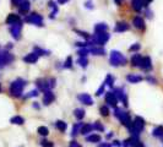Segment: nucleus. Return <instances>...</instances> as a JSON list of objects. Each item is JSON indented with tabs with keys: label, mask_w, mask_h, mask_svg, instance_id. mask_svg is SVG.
Segmentation results:
<instances>
[{
	"label": "nucleus",
	"mask_w": 163,
	"mask_h": 147,
	"mask_svg": "<svg viewBox=\"0 0 163 147\" xmlns=\"http://www.w3.org/2000/svg\"><path fill=\"white\" fill-rule=\"evenodd\" d=\"M74 115H75V118L77 120H82L85 118V110L81 109V108H77V109L74 110Z\"/></svg>",
	"instance_id": "nucleus-25"
},
{
	"label": "nucleus",
	"mask_w": 163,
	"mask_h": 147,
	"mask_svg": "<svg viewBox=\"0 0 163 147\" xmlns=\"http://www.w3.org/2000/svg\"><path fill=\"white\" fill-rule=\"evenodd\" d=\"M88 53H90V49H87V48H82V49H80V50L77 52V54H79L80 56H87Z\"/></svg>",
	"instance_id": "nucleus-40"
},
{
	"label": "nucleus",
	"mask_w": 163,
	"mask_h": 147,
	"mask_svg": "<svg viewBox=\"0 0 163 147\" xmlns=\"http://www.w3.org/2000/svg\"><path fill=\"white\" fill-rule=\"evenodd\" d=\"M77 98H79V101H80L82 104H86V105H92V104H93V99H92L91 96L87 95V93H82V95L77 96Z\"/></svg>",
	"instance_id": "nucleus-15"
},
{
	"label": "nucleus",
	"mask_w": 163,
	"mask_h": 147,
	"mask_svg": "<svg viewBox=\"0 0 163 147\" xmlns=\"http://www.w3.org/2000/svg\"><path fill=\"white\" fill-rule=\"evenodd\" d=\"M20 21H21V17H20V15H16V14H10L6 17V23L8 25H14V23H17Z\"/></svg>",
	"instance_id": "nucleus-18"
},
{
	"label": "nucleus",
	"mask_w": 163,
	"mask_h": 147,
	"mask_svg": "<svg viewBox=\"0 0 163 147\" xmlns=\"http://www.w3.org/2000/svg\"><path fill=\"white\" fill-rule=\"evenodd\" d=\"M152 135L155 137H163V126H157L156 129H153Z\"/></svg>",
	"instance_id": "nucleus-31"
},
{
	"label": "nucleus",
	"mask_w": 163,
	"mask_h": 147,
	"mask_svg": "<svg viewBox=\"0 0 163 147\" xmlns=\"http://www.w3.org/2000/svg\"><path fill=\"white\" fill-rule=\"evenodd\" d=\"M86 140L88 142H92V143H97V142H101V136L97 135V134H93V135H88L86 137Z\"/></svg>",
	"instance_id": "nucleus-27"
},
{
	"label": "nucleus",
	"mask_w": 163,
	"mask_h": 147,
	"mask_svg": "<svg viewBox=\"0 0 163 147\" xmlns=\"http://www.w3.org/2000/svg\"><path fill=\"white\" fill-rule=\"evenodd\" d=\"M49 8L52 9V14H50V18H54L55 17V15L58 14V6L55 5V3L54 2H49Z\"/></svg>",
	"instance_id": "nucleus-28"
},
{
	"label": "nucleus",
	"mask_w": 163,
	"mask_h": 147,
	"mask_svg": "<svg viewBox=\"0 0 163 147\" xmlns=\"http://www.w3.org/2000/svg\"><path fill=\"white\" fill-rule=\"evenodd\" d=\"M100 112H101V114H102L103 116H108V115H109V108H108L107 105H102V107L100 108Z\"/></svg>",
	"instance_id": "nucleus-37"
},
{
	"label": "nucleus",
	"mask_w": 163,
	"mask_h": 147,
	"mask_svg": "<svg viewBox=\"0 0 163 147\" xmlns=\"http://www.w3.org/2000/svg\"><path fill=\"white\" fill-rule=\"evenodd\" d=\"M55 128L58 130H60L61 132H64L65 130H66V128H68V124L65 122H63V120H58V122H55Z\"/></svg>",
	"instance_id": "nucleus-26"
},
{
	"label": "nucleus",
	"mask_w": 163,
	"mask_h": 147,
	"mask_svg": "<svg viewBox=\"0 0 163 147\" xmlns=\"http://www.w3.org/2000/svg\"><path fill=\"white\" fill-rule=\"evenodd\" d=\"M85 6H86V8H88V9H92V8H93V5H92V2H91V0H88V2H86Z\"/></svg>",
	"instance_id": "nucleus-47"
},
{
	"label": "nucleus",
	"mask_w": 163,
	"mask_h": 147,
	"mask_svg": "<svg viewBox=\"0 0 163 147\" xmlns=\"http://www.w3.org/2000/svg\"><path fill=\"white\" fill-rule=\"evenodd\" d=\"M145 128V120L141 116H136L134 122H133V126L129 129V131L131 132V135H139Z\"/></svg>",
	"instance_id": "nucleus-3"
},
{
	"label": "nucleus",
	"mask_w": 163,
	"mask_h": 147,
	"mask_svg": "<svg viewBox=\"0 0 163 147\" xmlns=\"http://www.w3.org/2000/svg\"><path fill=\"white\" fill-rule=\"evenodd\" d=\"M19 8V12L20 14H26L29 11V8H31V3L28 0H23V2L17 6Z\"/></svg>",
	"instance_id": "nucleus-16"
},
{
	"label": "nucleus",
	"mask_w": 163,
	"mask_h": 147,
	"mask_svg": "<svg viewBox=\"0 0 163 147\" xmlns=\"http://www.w3.org/2000/svg\"><path fill=\"white\" fill-rule=\"evenodd\" d=\"M36 85H37V87H38V90H41V91H43V92H46V91L50 90L48 80L39 79V80H37V81H36Z\"/></svg>",
	"instance_id": "nucleus-12"
},
{
	"label": "nucleus",
	"mask_w": 163,
	"mask_h": 147,
	"mask_svg": "<svg viewBox=\"0 0 163 147\" xmlns=\"http://www.w3.org/2000/svg\"><path fill=\"white\" fill-rule=\"evenodd\" d=\"M14 62V55L8 50H0V68L11 64Z\"/></svg>",
	"instance_id": "nucleus-5"
},
{
	"label": "nucleus",
	"mask_w": 163,
	"mask_h": 147,
	"mask_svg": "<svg viewBox=\"0 0 163 147\" xmlns=\"http://www.w3.org/2000/svg\"><path fill=\"white\" fill-rule=\"evenodd\" d=\"M69 147H81V146H80V145H79V143H77L76 141H71V142H70V146H69Z\"/></svg>",
	"instance_id": "nucleus-46"
},
{
	"label": "nucleus",
	"mask_w": 163,
	"mask_h": 147,
	"mask_svg": "<svg viewBox=\"0 0 163 147\" xmlns=\"http://www.w3.org/2000/svg\"><path fill=\"white\" fill-rule=\"evenodd\" d=\"M0 92H2V83H0Z\"/></svg>",
	"instance_id": "nucleus-55"
},
{
	"label": "nucleus",
	"mask_w": 163,
	"mask_h": 147,
	"mask_svg": "<svg viewBox=\"0 0 163 147\" xmlns=\"http://www.w3.org/2000/svg\"><path fill=\"white\" fill-rule=\"evenodd\" d=\"M22 2H23V0H11V3H12V5H14V6H19Z\"/></svg>",
	"instance_id": "nucleus-45"
},
{
	"label": "nucleus",
	"mask_w": 163,
	"mask_h": 147,
	"mask_svg": "<svg viewBox=\"0 0 163 147\" xmlns=\"http://www.w3.org/2000/svg\"><path fill=\"white\" fill-rule=\"evenodd\" d=\"M76 33H80L83 38H86V39H90L91 38V36L88 35V33H86V32H82V31H77V29H76Z\"/></svg>",
	"instance_id": "nucleus-44"
},
{
	"label": "nucleus",
	"mask_w": 163,
	"mask_h": 147,
	"mask_svg": "<svg viewBox=\"0 0 163 147\" xmlns=\"http://www.w3.org/2000/svg\"><path fill=\"white\" fill-rule=\"evenodd\" d=\"M37 132H38L41 136H48L49 130H48V128H47V126H39V128H38V130H37Z\"/></svg>",
	"instance_id": "nucleus-33"
},
{
	"label": "nucleus",
	"mask_w": 163,
	"mask_h": 147,
	"mask_svg": "<svg viewBox=\"0 0 163 147\" xmlns=\"http://www.w3.org/2000/svg\"><path fill=\"white\" fill-rule=\"evenodd\" d=\"M140 47H141V45H140L139 43H135V44H133L131 47L129 48V50H130V52H138V50L140 49Z\"/></svg>",
	"instance_id": "nucleus-41"
},
{
	"label": "nucleus",
	"mask_w": 163,
	"mask_h": 147,
	"mask_svg": "<svg viewBox=\"0 0 163 147\" xmlns=\"http://www.w3.org/2000/svg\"><path fill=\"white\" fill-rule=\"evenodd\" d=\"M12 124H15V125H22L23 123H25V119L22 116H20V115H15V116H12L11 118V120H10Z\"/></svg>",
	"instance_id": "nucleus-24"
},
{
	"label": "nucleus",
	"mask_w": 163,
	"mask_h": 147,
	"mask_svg": "<svg viewBox=\"0 0 163 147\" xmlns=\"http://www.w3.org/2000/svg\"><path fill=\"white\" fill-rule=\"evenodd\" d=\"M142 58L144 56H141L140 54H134L133 55V58H131V65L133 66H139L140 68V65H141V62H142Z\"/></svg>",
	"instance_id": "nucleus-21"
},
{
	"label": "nucleus",
	"mask_w": 163,
	"mask_h": 147,
	"mask_svg": "<svg viewBox=\"0 0 163 147\" xmlns=\"http://www.w3.org/2000/svg\"><path fill=\"white\" fill-rule=\"evenodd\" d=\"M64 68L65 69H71L73 68V58L71 56L66 58V60H65V63H64Z\"/></svg>",
	"instance_id": "nucleus-34"
},
{
	"label": "nucleus",
	"mask_w": 163,
	"mask_h": 147,
	"mask_svg": "<svg viewBox=\"0 0 163 147\" xmlns=\"http://www.w3.org/2000/svg\"><path fill=\"white\" fill-rule=\"evenodd\" d=\"M109 62L113 66H121V65H126L127 59L118 50H112L110 52V59Z\"/></svg>",
	"instance_id": "nucleus-2"
},
{
	"label": "nucleus",
	"mask_w": 163,
	"mask_h": 147,
	"mask_svg": "<svg viewBox=\"0 0 163 147\" xmlns=\"http://www.w3.org/2000/svg\"><path fill=\"white\" fill-rule=\"evenodd\" d=\"M134 147H145V145H144V143H142L141 141H139V142H138V143H136V145H135Z\"/></svg>",
	"instance_id": "nucleus-49"
},
{
	"label": "nucleus",
	"mask_w": 163,
	"mask_h": 147,
	"mask_svg": "<svg viewBox=\"0 0 163 147\" xmlns=\"http://www.w3.org/2000/svg\"><path fill=\"white\" fill-rule=\"evenodd\" d=\"M38 58H39V55H38L36 52H32V53L27 54V55L23 58V62H25V63H28V64H35V63L38 60Z\"/></svg>",
	"instance_id": "nucleus-11"
},
{
	"label": "nucleus",
	"mask_w": 163,
	"mask_h": 147,
	"mask_svg": "<svg viewBox=\"0 0 163 147\" xmlns=\"http://www.w3.org/2000/svg\"><path fill=\"white\" fill-rule=\"evenodd\" d=\"M38 96V91H31L27 96H26V98H31V97H37Z\"/></svg>",
	"instance_id": "nucleus-43"
},
{
	"label": "nucleus",
	"mask_w": 163,
	"mask_h": 147,
	"mask_svg": "<svg viewBox=\"0 0 163 147\" xmlns=\"http://www.w3.org/2000/svg\"><path fill=\"white\" fill-rule=\"evenodd\" d=\"M100 147H112V145H109V143H102V145H100Z\"/></svg>",
	"instance_id": "nucleus-52"
},
{
	"label": "nucleus",
	"mask_w": 163,
	"mask_h": 147,
	"mask_svg": "<svg viewBox=\"0 0 163 147\" xmlns=\"http://www.w3.org/2000/svg\"><path fill=\"white\" fill-rule=\"evenodd\" d=\"M129 28H130V26H129L126 22L120 21V22H118V23L115 25L114 31H115V32H125V31H127Z\"/></svg>",
	"instance_id": "nucleus-17"
},
{
	"label": "nucleus",
	"mask_w": 163,
	"mask_h": 147,
	"mask_svg": "<svg viewBox=\"0 0 163 147\" xmlns=\"http://www.w3.org/2000/svg\"><path fill=\"white\" fill-rule=\"evenodd\" d=\"M77 64H80L81 68H87V65H88V59H87V56H80L79 60H77Z\"/></svg>",
	"instance_id": "nucleus-32"
},
{
	"label": "nucleus",
	"mask_w": 163,
	"mask_h": 147,
	"mask_svg": "<svg viewBox=\"0 0 163 147\" xmlns=\"http://www.w3.org/2000/svg\"><path fill=\"white\" fill-rule=\"evenodd\" d=\"M110 38L109 33L108 32H98V33H96L93 37H92V43L94 45H103L106 42H108Z\"/></svg>",
	"instance_id": "nucleus-4"
},
{
	"label": "nucleus",
	"mask_w": 163,
	"mask_h": 147,
	"mask_svg": "<svg viewBox=\"0 0 163 147\" xmlns=\"http://www.w3.org/2000/svg\"><path fill=\"white\" fill-rule=\"evenodd\" d=\"M123 2H124V0H114V3H115L117 5H121V4H123Z\"/></svg>",
	"instance_id": "nucleus-50"
},
{
	"label": "nucleus",
	"mask_w": 163,
	"mask_h": 147,
	"mask_svg": "<svg viewBox=\"0 0 163 147\" xmlns=\"http://www.w3.org/2000/svg\"><path fill=\"white\" fill-rule=\"evenodd\" d=\"M126 80L130 82V83H138V82H141L144 79L140 76V75H135V74H130L126 76Z\"/></svg>",
	"instance_id": "nucleus-20"
},
{
	"label": "nucleus",
	"mask_w": 163,
	"mask_h": 147,
	"mask_svg": "<svg viewBox=\"0 0 163 147\" xmlns=\"http://www.w3.org/2000/svg\"><path fill=\"white\" fill-rule=\"evenodd\" d=\"M123 147H130V146H129V142H127V140H125V141H124V143H123Z\"/></svg>",
	"instance_id": "nucleus-53"
},
{
	"label": "nucleus",
	"mask_w": 163,
	"mask_h": 147,
	"mask_svg": "<svg viewBox=\"0 0 163 147\" xmlns=\"http://www.w3.org/2000/svg\"><path fill=\"white\" fill-rule=\"evenodd\" d=\"M131 6L135 11H141V9L145 6V3H144V0H131Z\"/></svg>",
	"instance_id": "nucleus-19"
},
{
	"label": "nucleus",
	"mask_w": 163,
	"mask_h": 147,
	"mask_svg": "<svg viewBox=\"0 0 163 147\" xmlns=\"http://www.w3.org/2000/svg\"><path fill=\"white\" fill-rule=\"evenodd\" d=\"M113 145H114V146H118V147H120V146H121V143H120L119 141H114V143H113Z\"/></svg>",
	"instance_id": "nucleus-54"
},
{
	"label": "nucleus",
	"mask_w": 163,
	"mask_h": 147,
	"mask_svg": "<svg viewBox=\"0 0 163 147\" xmlns=\"http://www.w3.org/2000/svg\"><path fill=\"white\" fill-rule=\"evenodd\" d=\"M133 25L138 28V29H141V31H144L145 29V21L141 16H135L133 18Z\"/></svg>",
	"instance_id": "nucleus-14"
},
{
	"label": "nucleus",
	"mask_w": 163,
	"mask_h": 147,
	"mask_svg": "<svg viewBox=\"0 0 163 147\" xmlns=\"http://www.w3.org/2000/svg\"><path fill=\"white\" fill-rule=\"evenodd\" d=\"M119 120H120V123H121L124 126H126L127 129H130V128L133 126L131 118H130L129 113H126V112H123V113H121V115L119 116Z\"/></svg>",
	"instance_id": "nucleus-8"
},
{
	"label": "nucleus",
	"mask_w": 163,
	"mask_h": 147,
	"mask_svg": "<svg viewBox=\"0 0 163 147\" xmlns=\"http://www.w3.org/2000/svg\"><path fill=\"white\" fill-rule=\"evenodd\" d=\"M56 2H58L59 4H65V3H68L69 0H56Z\"/></svg>",
	"instance_id": "nucleus-51"
},
{
	"label": "nucleus",
	"mask_w": 163,
	"mask_h": 147,
	"mask_svg": "<svg viewBox=\"0 0 163 147\" xmlns=\"http://www.w3.org/2000/svg\"><path fill=\"white\" fill-rule=\"evenodd\" d=\"M140 68L144 71H151L152 70V60H151L150 56H144L142 58V62H141Z\"/></svg>",
	"instance_id": "nucleus-10"
},
{
	"label": "nucleus",
	"mask_w": 163,
	"mask_h": 147,
	"mask_svg": "<svg viewBox=\"0 0 163 147\" xmlns=\"http://www.w3.org/2000/svg\"><path fill=\"white\" fill-rule=\"evenodd\" d=\"M93 130V125H91V124H85V125H82V128H81V134L82 135H87L88 132H91Z\"/></svg>",
	"instance_id": "nucleus-29"
},
{
	"label": "nucleus",
	"mask_w": 163,
	"mask_h": 147,
	"mask_svg": "<svg viewBox=\"0 0 163 147\" xmlns=\"http://www.w3.org/2000/svg\"><path fill=\"white\" fill-rule=\"evenodd\" d=\"M102 93H104V85H102L98 90H97V92H96V96H101Z\"/></svg>",
	"instance_id": "nucleus-42"
},
{
	"label": "nucleus",
	"mask_w": 163,
	"mask_h": 147,
	"mask_svg": "<svg viewBox=\"0 0 163 147\" xmlns=\"http://www.w3.org/2000/svg\"><path fill=\"white\" fill-rule=\"evenodd\" d=\"M41 146L42 147H54V143L52 141H48V140H42L41 141Z\"/></svg>",
	"instance_id": "nucleus-39"
},
{
	"label": "nucleus",
	"mask_w": 163,
	"mask_h": 147,
	"mask_svg": "<svg viewBox=\"0 0 163 147\" xmlns=\"http://www.w3.org/2000/svg\"><path fill=\"white\" fill-rule=\"evenodd\" d=\"M54 101H55V96H54V93H53L50 90L46 91V92H44V97H43V103H44L46 105H48V104L53 103Z\"/></svg>",
	"instance_id": "nucleus-13"
},
{
	"label": "nucleus",
	"mask_w": 163,
	"mask_h": 147,
	"mask_svg": "<svg viewBox=\"0 0 163 147\" xmlns=\"http://www.w3.org/2000/svg\"><path fill=\"white\" fill-rule=\"evenodd\" d=\"M146 80H147L148 82H151V83H157V81H156L153 77H150V76H148V77H146Z\"/></svg>",
	"instance_id": "nucleus-48"
},
{
	"label": "nucleus",
	"mask_w": 163,
	"mask_h": 147,
	"mask_svg": "<svg viewBox=\"0 0 163 147\" xmlns=\"http://www.w3.org/2000/svg\"><path fill=\"white\" fill-rule=\"evenodd\" d=\"M118 98H117V96H115V93L114 92H112V91H109V92H107L106 93V102L110 105V107H113V108H115L117 107V104H118Z\"/></svg>",
	"instance_id": "nucleus-9"
},
{
	"label": "nucleus",
	"mask_w": 163,
	"mask_h": 147,
	"mask_svg": "<svg viewBox=\"0 0 163 147\" xmlns=\"http://www.w3.org/2000/svg\"><path fill=\"white\" fill-rule=\"evenodd\" d=\"M104 85H108V86H113L114 85V77L112 76V75H107V77H106V82H104Z\"/></svg>",
	"instance_id": "nucleus-36"
},
{
	"label": "nucleus",
	"mask_w": 163,
	"mask_h": 147,
	"mask_svg": "<svg viewBox=\"0 0 163 147\" xmlns=\"http://www.w3.org/2000/svg\"><path fill=\"white\" fill-rule=\"evenodd\" d=\"M35 52L41 56V55H49V52H47V50H43L42 48H38V47H36L35 48Z\"/></svg>",
	"instance_id": "nucleus-38"
},
{
	"label": "nucleus",
	"mask_w": 163,
	"mask_h": 147,
	"mask_svg": "<svg viewBox=\"0 0 163 147\" xmlns=\"http://www.w3.org/2000/svg\"><path fill=\"white\" fill-rule=\"evenodd\" d=\"M26 22L28 23H33L36 26H43V17L39 15V14H36V12H32L29 14L27 17H26Z\"/></svg>",
	"instance_id": "nucleus-6"
},
{
	"label": "nucleus",
	"mask_w": 163,
	"mask_h": 147,
	"mask_svg": "<svg viewBox=\"0 0 163 147\" xmlns=\"http://www.w3.org/2000/svg\"><path fill=\"white\" fill-rule=\"evenodd\" d=\"M93 129L97 130V131H101V132L104 131V126L101 124V122H96V123L93 124Z\"/></svg>",
	"instance_id": "nucleus-35"
},
{
	"label": "nucleus",
	"mask_w": 163,
	"mask_h": 147,
	"mask_svg": "<svg viewBox=\"0 0 163 147\" xmlns=\"http://www.w3.org/2000/svg\"><path fill=\"white\" fill-rule=\"evenodd\" d=\"M82 125H83L82 123H77V124H75V125H74L73 131H71V135H73L74 137H75L79 132H81V128H82Z\"/></svg>",
	"instance_id": "nucleus-30"
},
{
	"label": "nucleus",
	"mask_w": 163,
	"mask_h": 147,
	"mask_svg": "<svg viewBox=\"0 0 163 147\" xmlns=\"http://www.w3.org/2000/svg\"><path fill=\"white\" fill-rule=\"evenodd\" d=\"M21 31H22V23L21 21L14 25H10V32L12 35V37L15 39H20L21 38Z\"/></svg>",
	"instance_id": "nucleus-7"
},
{
	"label": "nucleus",
	"mask_w": 163,
	"mask_h": 147,
	"mask_svg": "<svg viewBox=\"0 0 163 147\" xmlns=\"http://www.w3.org/2000/svg\"><path fill=\"white\" fill-rule=\"evenodd\" d=\"M108 31V25L107 23H97L94 26V32L98 33V32H107Z\"/></svg>",
	"instance_id": "nucleus-22"
},
{
	"label": "nucleus",
	"mask_w": 163,
	"mask_h": 147,
	"mask_svg": "<svg viewBox=\"0 0 163 147\" xmlns=\"http://www.w3.org/2000/svg\"><path fill=\"white\" fill-rule=\"evenodd\" d=\"M26 86V81L22 79H16L11 85H10V93L12 97H21L23 88Z\"/></svg>",
	"instance_id": "nucleus-1"
},
{
	"label": "nucleus",
	"mask_w": 163,
	"mask_h": 147,
	"mask_svg": "<svg viewBox=\"0 0 163 147\" xmlns=\"http://www.w3.org/2000/svg\"><path fill=\"white\" fill-rule=\"evenodd\" d=\"M90 53H92L94 55H104L106 54V50L102 47H93V48L90 49Z\"/></svg>",
	"instance_id": "nucleus-23"
}]
</instances>
